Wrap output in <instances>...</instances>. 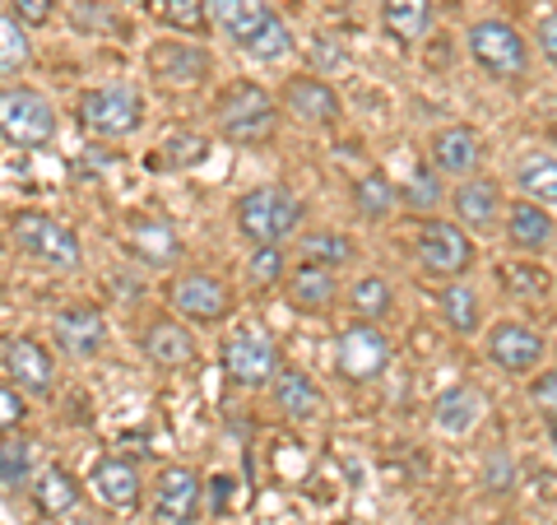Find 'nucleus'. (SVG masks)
I'll return each mask as SVG.
<instances>
[{
  "label": "nucleus",
  "instance_id": "nucleus-1",
  "mask_svg": "<svg viewBox=\"0 0 557 525\" xmlns=\"http://www.w3.org/2000/svg\"><path fill=\"white\" fill-rule=\"evenodd\" d=\"M298 223H302V200L293 196L288 186H256L237 200V229H242V237H251L256 247L260 242L293 237Z\"/></svg>",
  "mask_w": 557,
  "mask_h": 525
},
{
  "label": "nucleus",
  "instance_id": "nucleus-2",
  "mask_svg": "<svg viewBox=\"0 0 557 525\" xmlns=\"http://www.w3.org/2000/svg\"><path fill=\"white\" fill-rule=\"evenodd\" d=\"M0 135L14 149H42L57 139V108L24 84H5L0 89Z\"/></svg>",
  "mask_w": 557,
  "mask_h": 525
},
{
  "label": "nucleus",
  "instance_id": "nucleus-3",
  "mask_svg": "<svg viewBox=\"0 0 557 525\" xmlns=\"http://www.w3.org/2000/svg\"><path fill=\"white\" fill-rule=\"evenodd\" d=\"M214 117H219L223 139H233V145H265V139L274 135L278 108L260 84L247 80V84H233V89L219 98Z\"/></svg>",
  "mask_w": 557,
  "mask_h": 525
},
{
  "label": "nucleus",
  "instance_id": "nucleus-4",
  "mask_svg": "<svg viewBox=\"0 0 557 525\" xmlns=\"http://www.w3.org/2000/svg\"><path fill=\"white\" fill-rule=\"evenodd\" d=\"M14 247L24 256H33L38 266H51V270H75L79 266V237L70 233V223L51 219V215H38V209H24L14 215Z\"/></svg>",
  "mask_w": 557,
  "mask_h": 525
},
{
  "label": "nucleus",
  "instance_id": "nucleus-5",
  "mask_svg": "<svg viewBox=\"0 0 557 525\" xmlns=\"http://www.w3.org/2000/svg\"><path fill=\"white\" fill-rule=\"evenodd\" d=\"M223 373H228L233 387H265L278 373V349L260 326H237L228 340H223Z\"/></svg>",
  "mask_w": 557,
  "mask_h": 525
},
{
  "label": "nucleus",
  "instance_id": "nucleus-6",
  "mask_svg": "<svg viewBox=\"0 0 557 525\" xmlns=\"http://www.w3.org/2000/svg\"><path fill=\"white\" fill-rule=\"evenodd\" d=\"M79 121H84V131H94L102 139H121V135L139 131L145 102H139V94L126 89V84H108V89H94L79 98Z\"/></svg>",
  "mask_w": 557,
  "mask_h": 525
},
{
  "label": "nucleus",
  "instance_id": "nucleus-7",
  "mask_svg": "<svg viewBox=\"0 0 557 525\" xmlns=\"http://www.w3.org/2000/svg\"><path fill=\"white\" fill-rule=\"evenodd\" d=\"M469 57H474L493 80H516V75H525V65H530L525 38L502 20H483V24L469 28Z\"/></svg>",
  "mask_w": 557,
  "mask_h": 525
},
{
  "label": "nucleus",
  "instance_id": "nucleus-8",
  "mask_svg": "<svg viewBox=\"0 0 557 525\" xmlns=\"http://www.w3.org/2000/svg\"><path fill=\"white\" fill-rule=\"evenodd\" d=\"M335 363L348 381H372L391 363V340L376 330V321H354L344 326V335L335 344Z\"/></svg>",
  "mask_w": 557,
  "mask_h": 525
},
{
  "label": "nucleus",
  "instance_id": "nucleus-9",
  "mask_svg": "<svg viewBox=\"0 0 557 525\" xmlns=\"http://www.w3.org/2000/svg\"><path fill=\"white\" fill-rule=\"evenodd\" d=\"M168 297H172V307H177L186 321H196V326H214V321H223V317L233 312L228 284H223V279H214V274H200V270L182 274L177 284H172Z\"/></svg>",
  "mask_w": 557,
  "mask_h": 525
},
{
  "label": "nucleus",
  "instance_id": "nucleus-10",
  "mask_svg": "<svg viewBox=\"0 0 557 525\" xmlns=\"http://www.w3.org/2000/svg\"><path fill=\"white\" fill-rule=\"evenodd\" d=\"M418 266L437 279H456L474 266V242L456 223H428L423 237H418Z\"/></svg>",
  "mask_w": 557,
  "mask_h": 525
},
{
  "label": "nucleus",
  "instance_id": "nucleus-11",
  "mask_svg": "<svg viewBox=\"0 0 557 525\" xmlns=\"http://www.w3.org/2000/svg\"><path fill=\"white\" fill-rule=\"evenodd\" d=\"M200 512V475L172 465L153 484V525H196Z\"/></svg>",
  "mask_w": 557,
  "mask_h": 525
},
{
  "label": "nucleus",
  "instance_id": "nucleus-12",
  "mask_svg": "<svg viewBox=\"0 0 557 525\" xmlns=\"http://www.w3.org/2000/svg\"><path fill=\"white\" fill-rule=\"evenodd\" d=\"M487 358H493L502 373L525 377L539 367V358H544V335H534V330L520 321H502V326H493V335H487Z\"/></svg>",
  "mask_w": 557,
  "mask_h": 525
},
{
  "label": "nucleus",
  "instance_id": "nucleus-13",
  "mask_svg": "<svg viewBox=\"0 0 557 525\" xmlns=\"http://www.w3.org/2000/svg\"><path fill=\"white\" fill-rule=\"evenodd\" d=\"M126 247H131V256L139 260V266L163 270L182 256V237L168 219H131L126 223Z\"/></svg>",
  "mask_w": 557,
  "mask_h": 525
},
{
  "label": "nucleus",
  "instance_id": "nucleus-14",
  "mask_svg": "<svg viewBox=\"0 0 557 525\" xmlns=\"http://www.w3.org/2000/svg\"><path fill=\"white\" fill-rule=\"evenodd\" d=\"M51 335L65 354L75 358H94L102 354V344H108V321H102V312L94 307H65L57 321H51Z\"/></svg>",
  "mask_w": 557,
  "mask_h": 525
},
{
  "label": "nucleus",
  "instance_id": "nucleus-15",
  "mask_svg": "<svg viewBox=\"0 0 557 525\" xmlns=\"http://www.w3.org/2000/svg\"><path fill=\"white\" fill-rule=\"evenodd\" d=\"M149 70L159 75L163 84H200L209 75V51L196 42H153L149 47Z\"/></svg>",
  "mask_w": 557,
  "mask_h": 525
},
{
  "label": "nucleus",
  "instance_id": "nucleus-16",
  "mask_svg": "<svg viewBox=\"0 0 557 525\" xmlns=\"http://www.w3.org/2000/svg\"><path fill=\"white\" fill-rule=\"evenodd\" d=\"M284 108L298 121H307V126H335L339 94L317 75H298V80H288V89H284Z\"/></svg>",
  "mask_w": 557,
  "mask_h": 525
},
{
  "label": "nucleus",
  "instance_id": "nucleus-17",
  "mask_svg": "<svg viewBox=\"0 0 557 525\" xmlns=\"http://www.w3.org/2000/svg\"><path fill=\"white\" fill-rule=\"evenodd\" d=\"M450 205H456V215L469 233H497V209H502V191L497 182L487 178H465V186H456V196H450Z\"/></svg>",
  "mask_w": 557,
  "mask_h": 525
},
{
  "label": "nucleus",
  "instance_id": "nucleus-18",
  "mask_svg": "<svg viewBox=\"0 0 557 525\" xmlns=\"http://www.w3.org/2000/svg\"><path fill=\"white\" fill-rule=\"evenodd\" d=\"M432 159H437L442 172H450V178H474V168L483 163V149H479V135L469 126H446L432 135Z\"/></svg>",
  "mask_w": 557,
  "mask_h": 525
},
{
  "label": "nucleus",
  "instance_id": "nucleus-19",
  "mask_svg": "<svg viewBox=\"0 0 557 525\" xmlns=\"http://www.w3.org/2000/svg\"><path fill=\"white\" fill-rule=\"evenodd\" d=\"M5 373L20 381L24 391L33 395H47L51 391V358H47V349L42 344H33V340H5Z\"/></svg>",
  "mask_w": 557,
  "mask_h": 525
},
{
  "label": "nucleus",
  "instance_id": "nucleus-20",
  "mask_svg": "<svg viewBox=\"0 0 557 525\" xmlns=\"http://www.w3.org/2000/svg\"><path fill=\"white\" fill-rule=\"evenodd\" d=\"M507 237L516 242L520 252H544L548 242L557 237V223L539 200H516L507 209Z\"/></svg>",
  "mask_w": 557,
  "mask_h": 525
},
{
  "label": "nucleus",
  "instance_id": "nucleus-21",
  "mask_svg": "<svg viewBox=\"0 0 557 525\" xmlns=\"http://www.w3.org/2000/svg\"><path fill=\"white\" fill-rule=\"evenodd\" d=\"M94 493L108 506H116V512H135L145 484H139V469L131 461H102L94 469Z\"/></svg>",
  "mask_w": 557,
  "mask_h": 525
},
{
  "label": "nucleus",
  "instance_id": "nucleus-22",
  "mask_svg": "<svg viewBox=\"0 0 557 525\" xmlns=\"http://www.w3.org/2000/svg\"><path fill=\"white\" fill-rule=\"evenodd\" d=\"M274 405L284 410L288 418H317L325 410V395L317 391V381L298 367H284V373H274Z\"/></svg>",
  "mask_w": 557,
  "mask_h": 525
},
{
  "label": "nucleus",
  "instance_id": "nucleus-23",
  "mask_svg": "<svg viewBox=\"0 0 557 525\" xmlns=\"http://www.w3.org/2000/svg\"><path fill=\"white\" fill-rule=\"evenodd\" d=\"M479 418H483V395L474 387H450L437 395V405H432V424L442 432H456V437L474 432Z\"/></svg>",
  "mask_w": 557,
  "mask_h": 525
},
{
  "label": "nucleus",
  "instance_id": "nucleus-24",
  "mask_svg": "<svg viewBox=\"0 0 557 525\" xmlns=\"http://www.w3.org/2000/svg\"><path fill=\"white\" fill-rule=\"evenodd\" d=\"M145 354H149V363H159L172 373V367H186L196 358V340H190V330L177 321H153L145 335Z\"/></svg>",
  "mask_w": 557,
  "mask_h": 525
},
{
  "label": "nucleus",
  "instance_id": "nucleus-25",
  "mask_svg": "<svg viewBox=\"0 0 557 525\" xmlns=\"http://www.w3.org/2000/svg\"><path fill=\"white\" fill-rule=\"evenodd\" d=\"M516 186L525 191V200L557 205V159L548 149H534L516 163Z\"/></svg>",
  "mask_w": 557,
  "mask_h": 525
},
{
  "label": "nucleus",
  "instance_id": "nucleus-26",
  "mask_svg": "<svg viewBox=\"0 0 557 525\" xmlns=\"http://www.w3.org/2000/svg\"><path fill=\"white\" fill-rule=\"evenodd\" d=\"M288 297H293V307H302V312H325L330 303H335V274H330L325 266H298L288 279Z\"/></svg>",
  "mask_w": 557,
  "mask_h": 525
},
{
  "label": "nucleus",
  "instance_id": "nucleus-27",
  "mask_svg": "<svg viewBox=\"0 0 557 525\" xmlns=\"http://www.w3.org/2000/svg\"><path fill=\"white\" fill-rule=\"evenodd\" d=\"M381 24L399 42H418L432 28V0H386L381 5Z\"/></svg>",
  "mask_w": 557,
  "mask_h": 525
},
{
  "label": "nucleus",
  "instance_id": "nucleus-28",
  "mask_svg": "<svg viewBox=\"0 0 557 525\" xmlns=\"http://www.w3.org/2000/svg\"><path fill=\"white\" fill-rule=\"evenodd\" d=\"M28 488H33V502H38L42 516H65V512H75V502H79V484L70 479L61 465L42 469L38 484H28Z\"/></svg>",
  "mask_w": 557,
  "mask_h": 525
},
{
  "label": "nucleus",
  "instance_id": "nucleus-29",
  "mask_svg": "<svg viewBox=\"0 0 557 525\" xmlns=\"http://www.w3.org/2000/svg\"><path fill=\"white\" fill-rule=\"evenodd\" d=\"M214 20L242 47L260 24L270 20V5H265V0H214Z\"/></svg>",
  "mask_w": 557,
  "mask_h": 525
},
{
  "label": "nucleus",
  "instance_id": "nucleus-30",
  "mask_svg": "<svg viewBox=\"0 0 557 525\" xmlns=\"http://www.w3.org/2000/svg\"><path fill=\"white\" fill-rule=\"evenodd\" d=\"M242 47H247L256 61H284L288 51H293V33H288V24L278 20V14H270V20L260 24Z\"/></svg>",
  "mask_w": 557,
  "mask_h": 525
},
{
  "label": "nucleus",
  "instance_id": "nucleus-31",
  "mask_svg": "<svg viewBox=\"0 0 557 525\" xmlns=\"http://www.w3.org/2000/svg\"><path fill=\"white\" fill-rule=\"evenodd\" d=\"M442 312H446V326L460 330V335H474V330H479V293L474 289L450 284L442 293Z\"/></svg>",
  "mask_w": 557,
  "mask_h": 525
},
{
  "label": "nucleus",
  "instance_id": "nucleus-32",
  "mask_svg": "<svg viewBox=\"0 0 557 525\" xmlns=\"http://www.w3.org/2000/svg\"><path fill=\"white\" fill-rule=\"evenodd\" d=\"M28 65V33L14 14H0V75H20Z\"/></svg>",
  "mask_w": 557,
  "mask_h": 525
},
{
  "label": "nucleus",
  "instance_id": "nucleus-33",
  "mask_svg": "<svg viewBox=\"0 0 557 525\" xmlns=\"http://www.w3.org/2000/svg\"><path fill=\"white\" fill-rule=\"evenodd\" d=\"M399 200V191L381 178V172H368L358 186H354V205L362 209L368 219H381V215H391V205Z\"/></svg>",
  "mask_w": 557,
  "mask_h": 525
},
{
  "label": "nucleus",
  "instance_id": "nucleus-34",
  "mask_svg": "<svg viewBox=\"0 0 557 525\" xmlns=\"http://www.w3.org/2000/svg\"><path fill=\"white\" fill-rule=\"evenodd\" d=\"M391 297H395V293H391L386 279L368 274V279H358V284H354V312H358L362 321H381V317L391 312Z\"/></svg>",
  "mask_w": 557,
  "mask_h": 525
},
{
  "label": "nucleus",
  "instance_id": "nucleus-35",
  "mask_svg": "<svg viewBox=\"0 0 557 525\" xmlns=\"http://www.w3.org/2000/svg\"><path fill=\"white\" fill-rule=\"evenodd\" d=\"M497 279L511 289V297H544L553 289V279L539 266H530V260H511V266H502Z\"/></svg>",
  "mask_w": 557,
  "mask_h": 525
},
{
  "label": "nucleus",
  "instance_id": "nucleus-36",
  "mask_svg": "<svg viewBox=\"0 0 557 525\" xmlns=\"http://www.w3.org/2000/svg\"><path fill=\"white\" fill-rule=\"evenodd\" d=\"M302 256L311 260V266L335 270V266H344V260H354V242H348L344 233H317V237H302Z\"/></svg>",
  "mask_w": 557,
  "mask_h": 525
},
{
  "label": "nucleus",
  "instance_id": "nucleus-37",
  "mask_svg": "<svg viewBox=\"0 0 557 525\" xmlns=\"http://www.w3.org/2000/svg\"><path fill=\"white\" fill-rule=\"evenodd\" d=\"M163 24L168 28H182V33H200L205 28V14H209V0H163Z\"/></svg>",
  "mask_w": 557,
  "mask_h": 525
},
{
  "label": "nucleus",
  "instance_id": "nucleus-38",
  "mask_svg": "<svg viewBox=\"0 0 557 525\" xmlns=\"http://www.w3.org/2000/svg\"><path fill=\"white\" fill-rule=\"evenodd\" d=\"M251 284H278V274H284V247H278V242H260L256 247V256H251Z\"/></svg>",
  "mask_w": 557,
  "mask_h": 525
},
{
  "label": "nucleus",
  "instance_id": "nucleus-39",
  "mask_svg": "<svg viewBox=\"0 0 557 525\" xmlns=\"http://www.w3.org/2000/svg\"><path fill=\"white\" fill-rule=\"evenodd\" d=\"M28 465H33V447L28 442L0 447V484H5V488H20L28 479Z\"/></svg>",
  "mask_w": 557,
  "mask_h": 525
},
{
  "label": "nucleus",
  "instance_id": "nucleus-40",
  "mask_svg": "<svg viewBox=\"0 0 557 525\" xmlns=\"http://www.w3.org/2000/svg\"><path fill=\"white\" fill-rule=\"evenodd\" d=\"M405 200H409L413 209H437V205H442V182H437V172L418 168L413 182H409V191H405Z\"/></svg>",
  "mask_w": 557,
  "mask_h": 525
},
{
  "label": "nucleus",
  "instance_id": "nucleus-41",
  "mask_svg": "<svg viewBox=\"0 0 557 525\" xmlns=\"http://www.w3.org/2000/svg\"><path fill=\"white\" fill-rule=\"evenodd\" d=\"M163 149H168V163L182 168V163H196V159H200V154H205V139H200V135H172V139H163Z\"/></svg>",
  "mask_w": 557,
  "mask_h": 525
},
{
  "label": "nucleus",
  "instance_id": "nucleus-42",
  "mask_svg": "<svg viewBox=\"0 0 557 525\" xmlns=\"http://www.w3.org/2000/svg\"><path fill=\"white\" fill-rule=\"evenodd\" d=\"M51 10H57V0H10V14L20 24H47Z\"/></svg>",
  "mask_w": 557,
  "mask_h": 525
},
{
  "label": "nucleus",
  "instance_id": "nucleus-43",
  "mask_svg": "<svg viewBox=\"0 0 557 525\" xmlns=\"http://www.w3.org/2000/svg\"><path fill=\"white\" fill-rule=\"evenodd\" d=\"M24 400L20 391H10V387H0V432H10V428H20L24 424Z\"/></svg>",
  "mask_w": 557,
  "mask_h": 525
},
{
  "label": "nucleus",
  "instance_id": "nucleus-44",
  "mask_svg": "<svg viewBox=\"0 0 557 525\" xmlns=\"http://www.w3.org/2000/svg\"><path fill=\"white\" fill-rule=\"evenodd\" d=\"M534 405L544 410V414H553V410H557V367L534 381Z\"/></svg>",
  "mask_w": 557,
  "mask_h": 525
},
{
  "label": "nucleus",
  "instance_id": "nucleus-45",
  "mask_svg": "<svg viewBox=\"0 0 557 525\" xmlns=\"http://www.w3.org/2000/svg\"><path fill=\"white\" fill-rule=\"evenodd\" d=\"M539 47H544V57L557 65V14H548V20H539Z\"/></svg>",
  "mask_w": 557,
  "mask_h": 525
},
{
  "label": "nucleus",
  "instance_id": "nucleus-46",
  "mask_svg": "<svg viewBox=\"0 0 557 525\" xmlns=\"http://www.w3.org/2000/svg\"><path fill=\"white\" fill-rule=\"evenodd\" d=\"M548 437H553V447H557V410L548 414Z\"/></svg>",
  "mask_w": 557,
  "mask_h": 525
},
{
  "label": "nucleus",
  "instance_id": "nucleus-47",
  "mask_svg": "<svg viewBox=\"0 0 557 525\" xmlns=\"http://www.w3.org/2000/svg\"><path fill=\"white\" fill-rule=\"evenodd\" d=\"M131 5H145V0H131Z\"/></svg>",
  "mask_w": 557,
  "mask_h": 525
},
{
  "label": "nucleus",
  "instance_id": "nucleus-48",
  "mask_svg": "<svg viewBox=\"0 0 557 525\" xmlns=\"http://www.w3.org/2000/svg\"><path fill=\"white\" fill-rule=\"evenodd\" d=\"M0 252H5V242H0Z\"/></svg>",
  "mask_w": 557,
  "mask_h": 525
}]
</instances>
